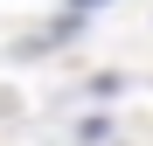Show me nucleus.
<instances>
[{
    "label": "nucleus",
    "mask_w": 153,
    "mask_h": 146,
    "mask_svg": "<svg viewBox=\"0 0 153 146\" xmlns=\"http://www.w3.org/2000/svg\"><path fill=\"white\" fill-rule=\"evenodd\" d=\"M70 7H76V14H91V7H105V0H70Z\"/></svg>",
    "instance_id": "nucleus-1"
}]
</instances>
